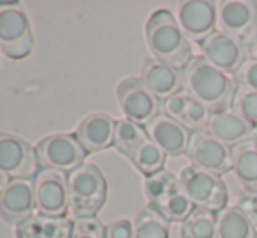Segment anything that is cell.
Listing matches in <instances>:
<instances>
[{"mask_svg":"<svg viewBox=\"0 0 257 238\" xmlns=\"http://www.w3.org/2000/svg\"><path fill=\"white\" fill-rule=\"evenodd\" d=\"M182 77L184 89L212 114L231 109L238 88L234 75L217 68L203 56H194L182 70Z\"/></svg>","mask_w":257,"mask_h":238,"instance_id":"1","label":"cell"},{"mask_svg":"<svg viewBox=\"0 0 257 238\" xmlns=\"http://www.w3.org/2000/svg\"><path fill=\"white\" fill-rule=\"evenodd\" d=\"M146 41L156 60L184 70L194 58L189 39L180 28L175 14L158 9L146 23Z\"/></svg>","mask_w":257,"mask_h":238,"instance_id":"2","label":"cell"},{"mask_svg":"<svg viewBox=\"0 0 257 238\" xmlns=\"http://www.w3.org/2000/svg\"><path fill=\"white\" fill-rule=\"evenodd\" d=\"M68 205L77 217H96L107 200V180L102 170L91 163H84L67 174Z\"/></svg>","mask_w":257,"mask_h":238,"instance_id":"3","label":"cell"},{"mask_svg":"<svg viewBox=\"0 0 257 238\" xmlns=\"http://www.w3.org/2000/svg\"><path fill=\"white\" fill-rule=\"evenodd\" d=\"M179 187L191 201L194 208H203L219 214L227 207L229 193L219 175L201 170L194 165H186L179 172Z\"/></svg>","mask_w":257,"mask_h":238,"instance_id":"4","label":"cell"},{"mask_svg":"<svg viewBox=\"0 0 257 238\" xmlns=\"http://www.w3.org/2000/svg\"><path fill=\"white\" fill-rule=\"evenodd\" d=\"M34 49L30 21L18 2H0V51L11 60H23Z\"/></svg>","mask_w":257,"mask_h":238,"instance_id":"5","label":"cell"},{"mask_svg":"<svg viewBox=\"0 0 257 238\" xmlns=\"http://www.w3.org/2000/svg\"><path fill=\"white\" fill-rule=\"evenodd\" d=\"M217 28L250 51L257 41V2L255 0L219 2L217 4Z\"/></svg>","mask_w":257,"mask_h":238,"instance_id":"6","label":"cell"},{"mask_svg":"<svg viewBox=\"0 0 257 238\" xmlns=\"http://www.w3.org/2000/svg\"><path fill=\"white\" fill-rule=\"evenodd\" d=\"M119 109L128 121L147 126L163 114V102L144 84L140 77H126L115 88Z\"/></svg>","mask_w":257,"mask_h":238,"instance_id":"7","label":"cell"},{"mask_svg":"<svg viewBox=\"0 0 257 238\" xmlns=\"http://www.w3.org/2000/svg\"><path fill=\"white\" fill-rule=\"evenodd\" d=\"M35 153L41 170H58L63 174H70L84 165L88 154L75 135H67V133L46 137L35 146Z\"/></svg>","mask_w":257,"mask_h":238,"instance_id":"8","label":"cell"},{"mask_svg":"<svg viewBox=\"0 0 257 238\" xmlns=\"http://www.w3.org/2000/svg\"><path fill=\"white\" fill-rule=\"evenodd\" d=\"M35 210L48 217H67L68 205L67 174L58 170H39L34 177Z\"/></svg>","mask_w":257,"mask_h":238,"instance_id":"9","label":"cell"},{"mask_svg":"<svg viewBox=\"0 0 257 238\" xmlns=\"http://www.w3.org/2000/svg\"><path fill=\"white\" fill-rule=\"evenodd\" d=\"M187 158L191 165L201 170L212 172L215 175H224L233 170V147L226 146L208 132H200L191 135Z\"/></svg>","mask_w":257,"mask_h":238,"instance_id":"10","label":"cell"},{"mask_svg":"<svg viewBox=\"0 0 257 238\" xmlns=\"http://www.w3.org/2000/svg\"><path fill=\"white\" fill-rule=\"evenodd\" d=\"M0 172L9 179H34L39 172L35 147L13 133H0Z\"/></svg>","mask_w":257,"mask_h":238,"instance_id":"11","label":"cell"},{"mask_svg":"<svg viewBox=\"0 0 257 238\" xmlns=\"http://www.w3.org/2000/svg\"><path fill=\"white\" fill-rule=\"evenodd\" d=\"M177 21L189 41L203 42L217 32V4L208 0H186L179 4Z\"/></svg>","mask_w":257,"mask_h":238,"instance_id":"12","label":"cell"},{"mask_svg":"<svg viewBox=\"0 0 257 238\" xmlns=\"http://www.w3.org/2000/svg\"><path fill=\"white\" fill-rule=\"evenodd\" d=\"M200 56H203L206 61L215 65L217 68L234 75L240 67L248 60V49H245L240 42L231 39L229 35L222 32H213L208 39L200 42Z\"/></svg>","mask_w":257,"mask_h":238,"instance_id":"13","label":"cell"},{"mask_svg":"<svg viewBox=\"0 0 257 238\" xmlns=\"http://www.w3.org/2000/svg\"><path fill=\"white\" fill-rule=\"evenodd\" d=\"M34 179H11L0 194V215L9 224H21L34 215Z\"/></svg>","mask_w":257,"mask_h":238,"instance_id":"14","label":"cell"},{"mask_svg":"<svg viewBox=\"0 0 257 238\" xmlns=\"http://www.w3.org/2000/svg\"><path fill=\"white\" fill-rule=\"evenodd\" d=\"M146 132L166 156L175 158L187 154L193 133L184 125H180L179 121L168 117L166 114H159L158 117H154L146 126Z\"/></svg>","mask_w":257,"mask_h":238,"instance_id":"15","label":"cell"},{"mask_svg":"<svg viewBox=\"0 0 257 238\" xmlns=\"http://www.w3.org/2000/svg\"><path fill=\"white\" fill-rule=\"evenodd\" d=\"M74 135L88 154L100 153L114 146L115 119L103 112L89 114L79 123Z\"/></svg>","mask_w":257,"mask_h":238,"instance_id":"16","label":"cell"},{"mask_svg":"<svg viewBox=\"0 0 257 238\" xmlns=\"http://www.w3.org/2000/svg\"><path fill=\"white\" fill-rule=\"evenodd\" d=\"M140 79L161 102H165L166 98L184 89L182 70L172 67V65L163 63V61L156 58L144 61Z\"/></svg>","mask_w":257,"mask_h":238,"instance_id":"17","label":"cell"},{"mask_svg":"<svg viewBox=\"0 0 257 238\" xmlns=\"http://www.w3.org/2000/svg\"><path fill=\"white\" fill-rule=\"evenodd\" d=\"M255 126L248 123L245 117H241L236 110L226 109L212 114L206 132L215 139H219L220 142H224L226 146L234 147L238 144L250 140V137L255 135Z\"/></svg>","mask_w":257,"mask_h":238,"instance_id":"18","label":"cell"},{"mask_svg":"<svg viewBox=\"0 0 257 238\" xmlns=\"http://www.w3.org/2000/svg\"><path fill=\"white\" fill-rule=\"evenodd\" d=\"M72 222L67 217L34 214L16 226L18 238H70Z\"/></svg>","mask_w":257,"mask_h":238,"instance_id":"19","label":"cell"},{"mask_svg":"<svg viewBox=\"0 0 257 238\" xmlns=\"http://www.w3.org/2000/svg\"><path fill=\"white\" fill-rule=\"evenodd\" d=\"M233 172L245 189L257 191V146L254 140L233 147Z\"/></svg>","mask_w":257,"mask_h":238,"instance_id":"20","label":"cell"},{"mask_svg":"<svg viewBox=\"0 0 257 238\" xmlns=\"http://www.w3.org/2000/svg\"><path fill=\"white\" fill-rule=\"evenodd\" d=\"M146 126H140L128 119H117L115 121V135L114 146L121 154H124L128 160H132L137 154V151L149 140Z\"/></svg>","mask_w":257,"mask_h":238,"instance_id":"21","label":"cell"},{"mask_svg":"<svg viewBox=\"0 0 257 238\" xmlns=\"http://www.w3.org/2000/svg\"><path fill=\"white\" fill-rule=\"evenodd\" d=\"M217 235L219 238H255L252 221L240 210L227 205L217 214Z\"/></svg>","mask_w":257,"mask_h":238,"instance_id":"22","label":"cell"},{"mask_svg":"<svg viewBox=\"0 0 257 238\" xmlns=\"http://www.w3.org/2000/svg\"><path fill=\"white\" fill-rule=\"evenodd\" d=\"M170 222L156 208L144 207L133 221V238H170Z\"/></svg>","mask_w":257,"mask_h":238,"instance_id":"23","label":"cell"},{"mask_svg":"<svg viewBox=\"0 0 257 238\" xmlns=\"http://www.w3.org/2000/svg\"><path fill=\"white\" fill-rule=\"evenodd\" d=\"M179 189V177L170 170H159L144 179V193L151 207H158Z\"/></svg>","mask_w":257,"mask_h":238,"instance_id":"24","label":"cell"},{"mask_svg":"<svg viewBox=\"0 0 257 238\" xmlns=\"http://www.w3.org/2000/svg\"><path fill=\"white\" fill-rule=\"evenodd\" d=\"M180 238H219L217 214L203 208H194L193 214L180 226Z\"/></svg>","mask_w":257,"mask_h":238,"instance_id":"25","label":"cell"},{"mask_svg":"<svg viewBox=\"0 0 257 238\" xmlns=\"http://www.w3.org/2000/svg\"><path fill=\"white\" fill-rule=\"evenodd\" d=\"M130 161H132L133 167H135L140 174L149 177V175H153L156 172L165 168L166 154L149 139L139 151H137V154Z\"/></svg>","mask_w":257,"mask_h":238,"instance_id":"26","label":"cell"},{"mask_svg":"<svg viewBox=\"0 0 257 238\" xmlns=\"http://www.w3.org/2000/svg\"><path fill=\"white\" fill-rule=\"evenodd\" d=\"M153 208H156V210H158L168 222H184L194 212L193 201L180 191V187L172 194V196L166 198L161 205L153 207Z\"/></svg>","mask_w":257,"mask_h":238,"instance_id":"27","label":"cell"},{"mask_svg":"<svg viewBox=\"0 0 257 238\" xmlns=\"http://www.w3.org/2000/svg\"><path fill=\"white\" fill-rule=\"evenodd\" d=\"M210 117H212V112L203 105L201 102L194 100L191 96L189 100V105H187L186 112L182 116V121L180 125H184L191 133H200V132H206L208 128V123Z\"/></svg>","mask_w":257,"mask_h":238,"instance_id":"28","label":"cell"},{"mask_svg":"<svg viewBox=\"0 0 257 238\" xmlns=\"http://www.w3.org/2000/svg\"><path fill=\"white\" fill-rule=\"evenodd\" d=\"M231 109L236 110L241 117H245L248 123L257 126V93L255 91L236 88Z\"/></svg>","mask_w":257,"mask_h":238,"instance_id":"29","label":"cell"},{"mask_svg":"<svg viewBox=\"0 0 257 238\" xmlns=\"http://www.w3.org/2000/svg\"><path fill=\"white\" fill-rule=\"evenodd\" d=\"M107 226L96 217H77L72 222L70 238H105Z\"/></svg>","mask_w":257,"mask_h":238,"instance_id":"30","label":"cell"},{"mask_svg":"<svg viewBox=\"0 0 257 238\" xmlns=\"http://www.w3.org/2000/svg\"><path fill=\"white\" fill-rule=\"evenodd\" d=\"M189 100H191V95L186 91V89L175 93V95H172L170 98H166L165 102H163V114H166L168 117H172L180 123L182 121L184 112H186V109H187V105H189Z\"/></svg>","mask_w":257,"mask_h":238,"instance_id":"31","label":"cell"},{"mask_svg":"<svg viewBox=\"0 0 257 238\" xmlns=\"http://www.w3.org/2000/svg\"><path fill=\"white\" fill-rule=\"evenodd\" d=\"M234 81H236L238 88L257 93V60L248 58L245 61L240 67V70L234 74Z\"/></svg>","mask_w":257,"mask_h":238,"instance_id":"32","label":"cell"},{"mask_svg":"<svg viewBox=\"0 0 257 238\" xmlns=\"http://www.w3.org/2000/svg\"><path fill=\"white\" fill-rule=\"evenodd\" d=\"M236 210H240L241 214H245L248 219H254L257 215V191H241L234 196L233 205Z\"/></svg>","mask_w":257,"mask_h":238,"instance_id":"33","label":"cell"},{"mask_svg":"<svg viewBox=\"0 0 257 238\" xmlns=\"http://www.w3.org/2000/svg\"><path fill=\"white\" fill-rule=\"evenodd\" d=\"M105 238H133V222L128 219H117L107 226Z\"/></svg>","mask_w":257,"mask_h":238,"instance_id":"34","label":"cell"},{"mask_svg":"<svg viewBox=\"0 0 257 238\" xmlns=\"http://www.w3.org/2000/svg\"><path fill=\"white\" fill-rule=\"evenodd\" d=\"M9 177H7L6 174H4V172H0V194H2V191H4V187L7 186V182H9Z\"/></svg>","mask_w":257,"mask_h":238,"instance_id":"35","label":"cell"},{"mask_svg":"<svg viewBox=\"0 0 257 238\" xmlns=\"http://www.w3.org/2000/svg\"><path fill=\"white\" fill-rule=\"evenodd\" d=\"M250 55H252V58L257 60V41L254 42V46L250 48Z\"/></svg>","mask_w":257,"mask_h":238,"instance_id":"36","label":"cell"},{"mask_svg":"<svg viewBox=\"0 0 257 238\" xmlns=\"http://www.w3.org/2000/svg\"><path fill=\"white\" fill-rule=\"evenodd\" d=\"M250 221H252V226H254V229H255V235H257V215H255L254 219H250Z\"/></svg>","mask_w":257,"mask_h":238,"instance_id":"37","label":"cell"},{"mask_svg":"<svg viewBox=\"0 0 257 238\" xmlns=\"http://www.w3.org/2000/svg\"><path fill=\"white\" fill-rule=\"evenodd\" d=\"M255 142V146H257V130H255V135H254V139H252Z\"/></svg>","mask_w":257,"mask_h":238,"instance_id":"38","label":"cell"}]
</instances>
